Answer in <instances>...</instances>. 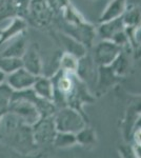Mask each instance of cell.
Segmentation results:
<instances>
[{
  "instance_id": "1",
  "label": "cell",
  "mask_w": 141,
  "mask_h": 158,
  "mask_svg": "<svg viewBox=\"0 0 141 158\" xmlns=\"http://www.w3.org/2000/svg\"><path fill=\"white\" fill-rule=\"evenodd\" d=\"M0 141L22 155L31 154L38 149L32 126L10 111L0 119Z\"/></svg>"
},
{
  "instance_id": "2",
  "label": "cell",
  "mask_w": 141,
  "mask_h": 158,
  "mask_svg": "<svg viewBox=\"0 0 141 158\" xmlns=\"http://www.w3.org/2000/svg\"><path fill=\"white\" fill-rule=\"evenodd\" d=\"M97 33L101 37V39H107L116 42L118 45L121 47L122 51L127 54H131L129 52H133L135 50L124 32L122 17L101 22L98 27Z\"/></svg>"
},
{
  "instance_id": "3",
  "label": "cell",
  "mask_w": 141,
  "mask_h": 158,
  "mask_svg": "<svg viewBox=\"0 0 141 158\" xmlns=\"http://www.w3.org/2000/svg\"><path fill=\"white\" fill-rule=\"evenodd\" d=\"M86 120L88 119L83 115L70 106L57 109L56 113L54 114L55 127L59 132H68L76 134L86 126Z\"/></svg>"
},
{
  "instance_id": "4",
  "label": "cell",
  "mask_w": 141,
  "mask_h": 158,
  "mask_svg": "<svg viewBox=\"0 0 141 158\" xmlns=\"http://www.w3.org/2000/svg\"><path fill=\"white\" fill-rule=\"evenodd\" d=\"M56 18V13L48 0H31L27 20L38 27H48Z\"/></svg>"
},
{
  "instance_id": "5",
  "label": "cell",
  "mask_w": 141,
  "mask_h": 158,
  "mask_svg": "<svg viewBox=\"0 0 141 158\" xmlns=\"http://www.w3.org/2000/svg\"><path fill=\"white\" fill-rule=\"evenodd\" d=\"M9 111L14 113L27 124L33 126L41 118L39 110L29 99L13 97L9 106Z\"/></svg>"
},
{
  "instance_id": "6",
  "label": "cell",
  "mask_w": 141,
  "mask_h": 158,
  "mask_svg": "<svg viewBox=\"0 0 141 158\" xmlns=\"http://www.w3.org/2000/svg\"><path fill=\"white\" fill-rule=\"evenodd\" d=\"M33 136L38 148L52 146L57 130L54 122V116L41 117L32 126Z\"/></svg>"
},
{
  "instance_id": "7",
  "label": "cell",
  "mask_w": 141,
  "mask_h": 158,
  "mask_svg": "<svg viewBox=\"0 0 141 158\" xmlns=\"http://www.w3.org/2000/svg\"><path fill=\"white\" fill-rule=\"evenodd\" d=\"M121 17L125 34L136 50L138 48L137 34L141 30V6L133 4L130 7H126Z\"/></svg>"
},
{
  "instance_id": "8",
  "label": "cell",
  "mask_w": 141,
  "mask_h": 158,
  "mask_svg": "<svg viewBox=\"0 0 141 158\" xmlns=\"http://www.w3.org/2000/svg\"><path fill=\"white\" fill-rule=\"evenodd\" d=\"M122 49L116 42L107 39H101L94 48L93 58L96 64L101 67L111 65L116 58L121 54Z\"/></svg>"
},
{
  "instance_id": "9",
  "label": "cell",
  "mask_w": 141,
  "mask_h": 158,
  "mask_svg": "<svg viewBox=\"0 0 141 158\" xmlns=\"http://www.w3.org/2000/svg\"><path fill=\"white\" fill-rule=\"evenodd\" d=\"M76 75L88 85L96 82L98 75V65L95 62L93 56L86 53L84 56L79 58Z\"/></svg>"
},
{
  "instance_id": "10",
  "label": "cell",
  "mask_w": 141,
  "mask_h": 158,
  "mask_svg": "<svg viewBox=\"0 0 141 158\" xmlns=\"http://www.w3.org/2000/svg\"><path fill=\"white\" fill-rule=\"evenodd\" d=\"M37 77L38 76L30 73L24 68H20L15 72L6 75V81L14 91H22L32 88Z\"/></svg>"
},
{
  "instance_id": "11",
  "label": "cell",
  "mask_w": 141,
  "mask_h": 158,
  "mask_svg": "<svg viewBox=\"0 0 141 158\" xmlns=\"http://www.w3.org/2000/svg\"><path fill=\"white\" fill-rule=\"evenodd\" d=\"M121 77L118 76L111 65L106 67H98V75H97V92L100 95L106 93L110 89H112L116 83L120 81Z\"/></svg>"
},
{
  "instance_id": "12",
  "label": "cell",
  "mask_w": 141,
  "mask_h": 158,
  "mask_svg": "<svg viewBox=\"0 0 141 158\" xmlns=\"http://www.w3.org/2000/svg\"><path fill=\"white\" fill-rule=\"evenodd\" d=\"M55 38L59 43H61V47L64 49V52L71 53L76 57L81 58L88 53V48L83 43L61 31L55 33Z\"/></svg>"
},
{
  "instance_id": "13",
  "label": "cell",
  "mask_w": 141,
  "mask_h": 158,
  "mask_svg": "<svg viewBox=\"0 0 141 158\" xmlns=\"http://www.w3.org/2000/svg\"><path fill=\"white\" fill-rule=\"evenodd\" d=\"M27 27V21L25 19L14 17L11 19V22L7 27L0 29V47L6 44L13 39L14 37L18 36L19 34L25 32Z\"/></svg>"
},
{
  "instance_id": "14",
  "label": "cell",
  "mask_w": 141,
  "mask_h": 158,
  "mask_svg": "<svg viewBox=\"0 0 141 158\" xmlns=\"http://www.w3.org/2000/svg\"><path fill=\"white\" fill-rule=\"evenodd\" d=\"M22 68L36 76H40L43 73V63L37 50L33 47L27 48L23 56L21 57Z\"/></svg>"
},
{
  "instance_id": "15",
  "label": "cell",
  "mask_w": 141,
  "mask_h": 158,
  "mask_svg": "<svg viewBox=\"0 0 141 158\" xmlns=\"http://www.w3.org/2000/svg\"><path fill=\"white\" fill-rule=\"evenodd\" d=\"M141 116V99L135 100L129 104L125 112V116L122 124V131H123L124 138H127L131 136L133 130H134L135 123L137 119Z\"/></svg>"
},
{
  "instance_id": "16",
  "label": "cell",
  "mask_w": 141,
  "mask_h": 158,
  "mask_svg": "<svg viewBox=\"0 0 141 158\" xmlns=\"http://www.w3.org/2000/svg\"><path fill=\"white\" fill-rule=\"evenodd\" d=\"M25 32L19 34L7 42L4 50L0 53V57H17L21 58L27 48V38L24 36Z\"/></svg>"
},
{
  "instance_id": "17",
  "label": "cell",
  "mask_w": 141,
  "mask_h": 158,
  "mask_svg": "<svg viewBox=\"0 0 141 158\" xmlns=\"http://www.w3.org/2000/svg\"><path fill=\"white\" fill-rule=\"evenodd\" d=\"M127 7V0H112L99 17V23L116 19L123 15Z\"/></svg>"
},
{
  "instance_id": "18",
  "label": "cell",
  "mask_w": 141,
  "mask_h": 158,
  "mask_svg": "<svg viewBox=\"0 0 141 158\" xmlns=\"http://www.w3.org/2000/svg\"><path fill=\"white\" fill-rule=\"evenodd\" d=\"M33 91L36 93V95L41 98L48 99L53 101V94H54V86L52 78L45 75L38 76L34 85L32 86Z\"/></svg>"
},
{
  "instance_id": "19",
  "label": "cell",
  "mask_w": 141,
  "mask_h": 158,
  "mask_svg": "<svg viewBox=\"0 0 141 158\" xmlns=\"http://www.w3.org/2000/svg\"><path fill=\"white\" fill-rule=\"evenodd\" d=\"M77 144L85 148V149H93L97 146V133L93 128L85 126L79 132L76 133Z\"/></svg>"
},
{
  "instance_id": "20",
  "label": "cell",
  "mask_w": 141,
  "mask_h": 158,
  "mask_svg": "<svg viewBox=\"0 0 141 158\" xmlns=\"http://www.w3.org/2000/svg\"><path fill=\"white\" fill-rule=\"evenodd\" d=\"M77 144L76 134L68 133V132H59L57 131L53 140V144L58 149H66V148L74 147Z\"/></svg>"
},
{
  "instance_id": "21",
  "label": "cell",
  "mask_w": 141,
  "mask_h": 158,
  "mask_svg": "<svg viewBox=\"0 0 141 158\" xmlns=\"http://www.w3.org/2000/svg\"><path fill=\"white\" fill-rule=\"evenodd\" d=\"M79 58L68 52L61 53L59 58V70L68 73H76Z\"/></svg>"
},
{
  "instance_id": "22",
  "label": "cell",
  "mask_w": 141,
  "mask_h": 158,
  "mask_svg": "<svg viewBox=\"0 0 141 158\" xmlns=\"http://www.w3.org/2000/svg\"><path fill=\"white\" fill-rule=\"evenodd\" d=\"M129 54L122 51L121 54H120L116 58V60L111 64L113 70L115 71V73L118 76H120L121 78H123L130 70V62H129Z\"/></svg>"
},
{
  "instance_id": "23",
  "label": "cell",
  "mask_w": 141,
  "mask_h": 158,
  "mask_svg": "<svg viewBox=\"0 0 141 158\" xmlns=\"http://www.w3.org/2000/svg\"><path fill=\"white\" fill-rule=\"evenodd\" d=\"M22 68L21 58L17 57H0V70L6 75H9L18 69Z\"/></svg>"
},
{
  "instance_id": "24",
  "label": "cell",
  "mask_w": 141,
  "mask_h": 158,
  "mask_svg": "<svg viewBox=\"0 0 141 158\" xmlns=\"http://www.w3.org/2000/svg\"><path fill=\"white\" fill-rule=\"evenodd\" d=\"M13 94H14V90L6 81L0 83V109L9 111V106L12 102Z\"/></svg>"
},
{
  "instance_id": "25",
  "label": "cell",
  "mask_w": 141,
  "mask_h": 158,
  "mask_svg": "<svg viewBox=\"0 0 141 158\" xmlns=\"http://www.w3.org/2000/svg\"><path fill=\"white\" fill-rule=\"evenodd\" d=\"M30 3L31 0H12V4L13 7H14V12L16 17L25 19L27 21Z\"/></svg>"
},
{
  "instance_id": "26",
  "label": "cell",
  "mask_w": 141,
  "mask_h": 158,
  "mask_svg": "<svg viewBox=\"0 0 141 158\" xmlns=\"http://www.w3.org/2000/svg\"><path fill=\"white\" fill-rule=\"evenodd\" d=\"M16 17L12 0H0V22Z\"/></svg>"
},
{
  "instance_id": "27",
  "label": "cell",
  "mask_w": 141,
  "mask_h": 158,
  "mask_svg": "<svg viewBox=\"0 0 141 158\" xmlns=\"http://www.w3.org/2000/svg\"><path fill=\"white\" fill-rule=\"evenodd\" d=\"M119 155L122 157H135V152L133 146L130 144H124V146L119 147Z\"/></svg>"
},
{
  "instance_id": "28",
  "label": "cell",
  "mask_w": 141,
  "mask_h": 158,
  "mask_svg": "<svg viewBox=\"0 0 141 158\" xmlns=\"http://www.w3.org/2000/svg\"><path fill=\"white\" fill-rule=\"evenodd\" d=\"M135 146L141 147V128H134L132 132Z\"/></svg>"
},
{
  "instance_id": "29",
  "label": "cell",
  "mask_w": 141,
  "mask_h": 158,
  "mask_svg": "<svg viewBox=\"0 0 141 158\" xmlns=\"http://www.w3.org/2000/svg\"><path fill=\"white\" fill-rule=\"evenodd\" d=\"M6 75L0 70V83L4 82V81H6Z\"/></svg>"
},
{
  "instance_id": "30",
  "label": "cell",
  "mask_w": 141,
  "mask_h": 158,
  "mask_svg": "<svg viewBox=\"0 0 141 158\" xmlns=\"http://www.w3.org/2000/svg\"><path fill=\"white\" fill-rule=\"evenodd\" d=\"M6 110H2V109H0V119H1V117L4 115V114L6 113Z\"/></svg>"
}]
</instances>
